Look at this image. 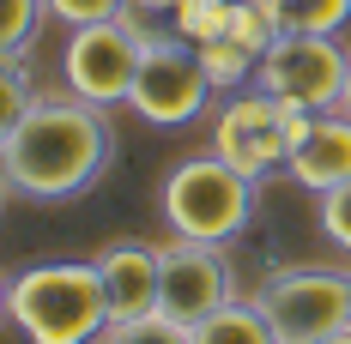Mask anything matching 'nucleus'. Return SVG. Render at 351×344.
<instances>
[{"mask_svg":"<svg viewBox=\"0 0 351 344\" xmlns=\"http://www.w3.org/2000/svg\"><path fill=\"white\" fill-rule=\"evenodd\" d=\"M321 344H351V326H346V332H333V339H321Z\"/></svg>","mask_w":351,"mask_h":344,"instance_id":"obj_22","label":"nucleus"},{"mask_svg":"<svg viewBox=\"0 0 351 344\" xmlns=\"http://www.w3.org/2000/svg\"><path fill=\"white\" fill-rule=\"evenodd\" d=\"M254 308L267 314V326L279 344H321L351 326V272L333 266H279L261 278Z\"/></svg>","mask_w":351,"mask_h":344,"instance_id":"obj_5","label":"nucleus"},{"mask_svg":"<svg viewBox=\"0 0 351 344\" xmlns=\"http://www.w3.org/2000/svg\"><path fill=\"white\" fill-rule=\"evenodd\" d=\"M140 61H145V42L121 18L73 25L67 49H61V79H67L73 97H85L97 109H115V103H128V91L140 79Z\"/></svg>","mask_w":351,"mask_h":344,"instance_id":"obj_8","label":"nucleus"},{"mask_svg":"<svg viewBox=\"0 0 351 344\" xmlns=\"http://www.w3.org/2000/svg\"><path fill=\"white\" fill-rule=\"evenodd\" d=\"M43 18H49V0H6V18H0V55H31Z\"/></svg>","mask_w":351,"mask_h":344,"instance_id":"obj_16","label":"nucleus"},{"mask_svg":"<svg viewBox=\"0 0 351 344\" xmlns=\"http://www.w3.org/2000/svg\"><path fill=\"white\" fill-rule=\"evenodd\" d=\"M230 6H237V0H182V12H176V36H188V42H212V36H224Z\"/></svg>","mask_w":351,"mask_h":344,"instance_id":"obj_17","label":"nucleus"},{"mask_svg":"<svg viewBox=\"0 0 351 344\" xmlns=\"http://www.w3.org/2000/svg\"><path fill=\"white\" fill-rule=\"evenodd\" d=\"M206 103H212V79L200 67V49L188 36L152 42L140 61V79L128 91V109L152 127H188V121L206 115Z\"/></svg>","mask_w":351,"mask_h":344,"instance_id":"obj_7","label":"nucleus"},{"mask_svg":"<svg viewBox=\"0 0 351 344\" xmlns=\"http://www.w3.org/2000/svg\"><path fill=\"white\" fill-rule=\"evenodd\" d=\"M315 127V115H303V109H285L279 97H267L261 85L254 91H230L224 109H218V121H212V151L224 157V163H237L248 181H261V175H273L291 163V151L309 139Z\"/></svg>","mask_w":351,"mask_h":344,"instance_id":"obj_4","label":"nucleus"},{"mask_svg":"<svg viewBox=\"0 0 351 344\" xmlns=\"http://www.w3.org/2000/svg\"><path fill=\"white\" fill-rule=\"evenodd\" d=\"M339 115H351V72H346V97H339Z\"/></svg>","mask_w":351,"mask_h":344,"instance_id":"obj_21","label":"nucleus"},{"mask_svg":"<svg viewBox=\"0 0 351 344\" xmlns=\"http://www.w3.org/2000/svg\"><path fill=\"white\" fill-rule=\"evenodd\" d=\"M6 320L25 344H97L109 332L97 260H36L6 272Z\"/></svg>","mask_w":351,"mask_h":344,"instance_id":"obj_2","label":"nucleus"},{"mask_svg":"<svg viewBox=\"0 0 351 344\" xmlns=\"http://www.w3.org/2000/svg\"><path fill=\"white\" fill-rule=\"evenodd\" d=\"M351 18V0H285L279 31H309V36H339Z\"/></svg>","mask_w":351,"mask_h":344,"instance_id":"obj_14","label":"nucleus"},{"mask_svg":"<svg viewBox=\"0 0 351 344\" xmlns=\"http://www.w3.org/2000/svg\"><path fill=\"white\" fill-rule=\"evenodd\" d=\"M194 344H279V332L267 326V314L248 296V302H224L218 314H206L194 326Z\"/></svg>","mask_w":351,"mask_h":344,"instance_id":"obj_12","label":"nucleus"},{"mask_svg":"<svg viewBox=\"0 0 351 344\" xmlns=\"http://www.w3.org/2000/svg\"><path fill=\"white\" fill-rule=\"evenodd\" d=\"M194 49H200V67H206L212 91H243L248 79L261 72V55L243 49L237 36H212V42H194Z\"/></svg>","mask_w":351,"mask_h":344,"instance_id":"obj_13","label":"nucleus"},{"mask_svg":"<svg viewBox=\"0 0 351 344\" xmlns=\"http://www.w3.org/2000/svg\"><path fill=\"white\" fill-rule=\"evenodd\" d=\"M97 344H194V326H182L170 314H145V320H128V326H109Z\"/></svg>","mask_w":351,"mask_h":344,"instance_id":"obj_15","label":"nucleus"},{"mask_svg":"<svg viewBox=\"0 0 351 344\" xmlns=\"http://www.w3.org/2000/svg\"><path fill=\"white\" fill-rule=\"evenodd\" d=\"M97 272L109 290V326H128L145 314L164 308V266H158V248L145 241H109L97 254Z\"/></svg>","mask_w":351,"mask_h":344,"instance_id":"obj_10","label":"nucleus"},{"mask_svg":"<svg viewBox=\"0 0 351 344\" xmlns=\"http://www.w3.org/2000/svg\"><path fill=\"white\" fill-rule=\"evenodd\" d=\"M6 67H0V97H6V121L12 115H25V109L43 97V91H31V72H25V55H0Z\"/></svg>","mask_w":351,"mask_h":344,"instance_id":"obj_19","label":"nucleus"},{"mask_svg":"<svg viewBox=\"0 0 351 344\" xmlns=\"http://www.w3.org/2000/svg\"><path fill=\"white\" fill-rule=\"evenodd\" d=\"M158 266H164V314L182 326H200L206 314L237 302V278H230V260L218 241L176 236L158 248Z\"/></svg>","mask_w":351,"mask_h":344,"instance_id":"obj_9","label":"nucleus"},{"mask_svg":"<svg viewBox=\"0 0 351 344\" xmlns=\"http://www.w3.org/2000/svg\"><path fill=\"white\" fill-rule=\"evenodd\" d=\"M346 72H351V55L339 49V36L279 31V42L261 55L254 85L267 97H279L285 109L327 115V109H339V97H346Z\"/></svg>","mask_w":351,"mask_h":344,"instance_id":"obj_6","label":"nucleus"},{"mask_svg":"<svg viewBox=\"0 0 351 344\" xmlns=\"http://www.w3.org/2000/svg\"><path fill=\"white\" fill-rule=\"evenodd\" d=\"M115 157V127L109 109L85 103V97H36L25 115L0 121V170H6V194L55 206L85 194Z\"/></svg>","mask_w":351,"mask_h":344,"instance_id":"obj_1","label":"nucleus"},{"mask_svg":"<svg viewBox=\"0 0 351 344\" xmlns=\"http://www.w3.org/2000/svg\"><path fill=\"white\" fill-rule=\"evenodd\" d=\"M285 175L297 187H309V194H333L339 181H351V115H339V109L315 115V127L291 151Z\"/></svg>","mask_w":351,"mask_h":344,"instance_id":"obj_11","label":"nucleus"},{"mask_svg":"<svg viewBox=\"0 0 351 344\" xmlns=\"http://www.w3.org/2000/svg\"><path fill=\"white\" fill-rule=\"evenodd\" d=\"M254 187L237 163H224L218 151H200V157H182L164 187H158V211L170 224V236L188 241H237L254 217Z\"/></svg>","mask_w":351,"mask_h":344,"instance_id":"obj_3","label":"nucleus"},{"mask_svg":"<svg viewBox=\"0 0 351 344\" xmlns=\"http://www.w3.org/2000/svg\"><path fill=\"white\" fill-rule=\"evenodd\" d=\"M121 6L128 0H49V18H61V25H104V18H121Z\"/></svg>","mask_w":351,"mask_h":344,"instance_id":"obj_20","label":"nucleus"},{"mask_svg":"<svg viewBox=\"0 0 351 344\" xmlns=\"http://www.w3.org/2000/svg\"><path fill=\"white\" fill-rule=\"evenodd\" d=\"M321 230H327V241L339 254H351V181H339L333 194H321Z\"/></svg>","mask_w":351,"mask_h":344,"instance_id":"obj_18","label":"nucleus"}]
</instances>
